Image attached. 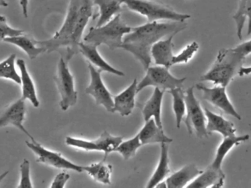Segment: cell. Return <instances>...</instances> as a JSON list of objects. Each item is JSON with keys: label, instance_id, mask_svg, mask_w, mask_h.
Masks as SVG:
<instances>
[{"label": "cell", "instance_id": "34", "mask_svg": "<svg viewBox=\"0 0 251 188\" xmlns=\"http://www.w3.org/2000/svg\"><path fill=\"white\" fill-rule=\"evenodd\" d=\"M24 32L25 31L22 29H14L9 26L6 18L3 16H0V41H3L6 38H9V37L23 35Z\"/></svg>", "mask_w": 251, "mask_h": 188}, {"label": "cell", "instance_id": "11", "mask_svg": "<svg viewBox=\"0 0 251 188\" xmlns=\"http://www.w3.org/2000/svg\"><path fill=\"white\" fill-rule=\"evenodd\" d=\"M88 69L90 71L91 81L88 86L85 88V94L92 96L97 105L104 107L107 112H112L114 107L113 96L110 94L103 82L101 76L102 71L100 69H96L89 63Z\"/></svg>", "mask_w": 251, "mask_h": 188}, {"label": "cell", "instance_id": "19", "mask_svg": "<svg viewBox=\"0 0 251 188\" xmlns=\"http://www.w3.org/2000/svg\"><path fill=\"white\" fill-rule=\"evenodd\" d=\"M206 120V131L208 134L221 133L224 137L235 135L236 129L234 124L224 118L222 115L214 113L207 108L204 109Z\"/></svg>", "mask_w": 251, "mask_h": 188}, {"label": "cell", "instance_id": "7", "mask_svg": "<svg viewBox=\"0 0 251 188\" xmlns=\"http://www.w3.org/2000/svg\"><path fill=\"white\" fill-rule=\"evenodd\" d=\"M186 118L184 120L190 134L195 133L199 138L207 137L206 118L200 102L194 94V88L190 87L185 91Z\"/></svg>", "mask_w": 251, "mask_h": 188}, {"label": "cell", "instance_id": "38", "mask_svg": "<svg viewBox=\"0 0 251 188\" xmlns=\"http://www.w3.org/2000/svg\"><path fill=\"white\" fill-rule=\"evenodd\" d=\"M9 174V171H5V172L2 173V174L0 175V183L2 182V180H4V178H5L6 177H7V174Z\"/></svg>", "mask_w": 251, "mask_h": 188}, {"label": "cell", "instance_id": "35", "mask_svg": "<svg viewBox=\"0 0 251 188\" xmlns=\"http://www.w3.org/2000/svg\"><path fill=\"white\" fill-rule=\"evenodd\" d=\"M70 179V175L66 172H61L54 177L51 185V188H63Z\"/></svg>", "mask_w": 251, "mask_h": 188}, {"label": "cell", "instance_id": "4", "mask_svg": "<svg viewBox=\"0 0 251 188\" xmlns=\"http://www.w3.org/2000/svg\"><path fill=\"white\" fill-rule=\"evenodd\" d=\"M131 28L122 20L120 13L102 26L90 28L83 42L96 47L104 44L112 50L121 49L124 37L131 32Z\"/></svg>", "mask_w": 251, "mask_h": 188}, {"label": "cell", "instance_id": "9", "mask_svg": "<svg viewBox=\"0 0 251 188\" xmlns=\"http://www.w3.org/2000/svg\"><path fill=\"white\" fill-rule=\"evenodd\" d=\"M123 139L122 136L112 135L108 132L104 131L98 138L94 140L68 136L66 138V144L85 152H104V159L107 160L110 153L115 152L118 146L123 141Z\"/></svg>", "mask_w": 251, "mask_h": 188}, {"label": "cell", "instance_id": "33", "mask_svg": "<svg viewBox=\"0 0 251 188\" xmlns=\"http://www.w3.org/2000/svg\"><path fill=\"white\" fill-rule=\"evenodd\" d=\"M20 181L18 188H33L30 179V163L26 159H24L20 165Z\"/></svg>", "mask_w": 251, "mask_h": 188}, {"label": "cell", "instance_id": "13", "mask_svg": "<svg viewBox=\"0 0 251 188\" xmlns=\"http://www.w3.org/2000/svg\"><path fill=\"white\" fill-rule=\"evenodd\" d=\"M25 114H26L25 101L21 98L7 107L0 113V127L13 126L25 133L31 140H35L24 126Z\"/></svg>", "mask_w": 251, "mask_h": 188}, {"label": "cell", "instance_id": "22", "mask_svg": "<svg viewBox=\"0 0 251 188\" xmlns=\"http://www.w3.org/2000/svg\"><path fill=\"white\" fill-rule=\"evenodd\" d=\"M16 64H17L21 73L20 85H22V99L25 101H29L34 107H38L40 102L38 96H37L35 84L28 72L25 60L22 59H18L16 60Z\"/></svg>", "mask_w": 251, "mask_h": 188}, {"label": "cell", "instance_id": "31", "mask_svg": "<svg viewBox=\"0 0 251 188\" xmlns=\"http://www.w3.org/2000/svg\"><path fill=\"white\" fill-rule=\"evenodd\" d=\"M142 146L138 134L126 141H122L116 148L115 152L120 154L125 161H128L135 156L137 151Z\"/></svg>", "mask_w": 251, "mask_h": 188}, {"label": "cell", "instance_id": "20", "mask_svg": "<svg viewBox=\"0 0 251 188\" xmlns=\"http://www.w3.org/2000/svg\"><path fill=\"white\" fill-rule=\"evenodd\" d=\"M203 171H201L194 164L186 165L178 171H176L171 176H168L165 180L168 188H182L187 187Z\"/></svg>", "mask_w": 251, "mask_h": 188}, {"label": "cell", "instance_id": "14", "mask_svg": "<svg viewBox=\"0 0 251 188\" xmlns=\"http://www.w3.org/2000/svg\"><path fill=\"white\" fill-rule=\"evenodd\" d=\"M137 80L134 79L129 86L120 94L113 96V107L112 112H118L122 117L128 116L135 107L136 95L137 92Z\"/></svg>", "mask_w": 251, "mask_h": 188}, {"label": "cell", "instance_id": "12", "mask_svg": "<svg viewBox=\"0 0 251 188\" xmlns=\"http://www.w3.org/2000/svg\"><path fill=\"white\" fill-rule=\"evenodd\" d=\"M226 87L221 85H218L214 88H207L202 83H198L196 85V88L203 93V99L204 100L209 102L213 106L219 108L227 115H231L237 120H241V115L237 112L231 104L226 94Z\"/></svg>", "mask_w": 251, "mask_h": 188}, {"label": "cell", "instance_id": "37", "mask_svg": "<svg viewBox=\"0 0 251 188\" xmlns=\"http://www.w3.org/2000/svg\"><path fill=\"white\" fill-rule=\"evenodd\" d=\"M251 66L249 67H242L240 69V72H239L238 75L240 77L247 76V75H251Z\"/></svg>", "mask_w": 251, "mask_h": 188}, {"label": "cell", "instance_id": "16", "mask_svg": "<svg viewBox=\"0 0 251 188\" xmlns=\"http://www.w3.org/2000/svg\"><path fill=\"white\" fill-rule=\"evenodd\" d=\"M79 53L86 58L89 63L97 66L102 72H108L119 77H125V74L122 71L118 70L109 64L99 53L97 47L92 44L82 42L79 44Z\"/></svg>", "mask_w": 251, "mask_h": 188}, {"label": "cell", "instance_id": "26", "mask_svg": "<svg viewBox=\"0 0 251 188\" xmlns=\"http://www.w3.org/2000/svg\"><path fill=\"white\" fill-rule=\"evenodd\" d=\"M107 160L103 159L97 163L83 165L85 171L94 181L103 185H111V176L113 166L106 162Z\"/></svg>", "mask_w": 251, "mask_h": 188}, {"label": "cell", "instance_id": "1", "mask_svg": "<svg viewBox=\"0 0 251 188\" xmlns=\"http://www.w3.org/2000/svg\"><path fill=\"white\" fill-rule=\"evenodd\" d=\"M94 5V0H70L63 26L50 39L35 41L37 45L48 53L66 48V55L63 57L69 62L79 53V44L92 17Z\"/></svg>", "mask_w": 251, "mask_h": 188}, {"label": "cell", "instance_id": "15", "mask_svg": "<svg viewBox=\"0 0 251 188\" xmlns=\"http://www.w3.org/2000/svg\"><path fill=\"white\" fill-rule=\"evenodd\" d=\"M176 35V34L168 35V38L159 40L152 46L151 55L154 60L155 64L165 66L169 69L173 66L172 60L174 56L173 53L174 47L173 39Z\"/></svg>", "mask_w": 251, "mask_h": 188}, {"label": "cell", "instance_id": "18", "mask_svg": "<svg viewBox=\"0 0 251 188\" xmlns=\"http://www.w3.org/2000/svg\"><path fill=\"white\" fill-rule=\"evenodd\" d=\"M137 134L142 146L153 143H171L173 141V139L170 138L165 134L163 129L160 128L156 124L153 118L145 121L144 126Z\"/></svg>", "mask_w": 251, "mask_h": 188}, {"label": "cell", "instance_id": "21", "mask_svg": "<svg viewBox=\"0 0 251 188\" xmlns=\"http://www.w3.org/2000/svg\"><path fill=\"white\" fill-rule=\"evenodd\" d=\"M250 139L249 134H244L241 136H230L224 137L222 143L220 145L217 150L216 155L213 162L209 165V168L218 172H223L222 164L228 152L235 146H238L240 143L248 141Z\"/></svg>", "mask_w": 251, "mask_h": 188}, {"label": "cell", "instance_id": "24", "mask_svg": "<svg viewBox=\"0 0 251 188\" xmlns=\"http://www.w3.org/2000/svg\"><path fill=\"white\" fill-rule=\"evenodd\" d=\"M225 179L226 175L224 171L218 172L208 167L200 175L191 182L187 188H221L224 186Z\"/></svg>", "mask_w": 251, "mask_h": 188}, {"label": "cell", "instance_id": "39", "mask_svg": "<svg viewBox=\"0 0 251 188\" xmlns=\"http://www.w3.org/2000/svg\"><path fill=\"white\" fill-rule=\"evenodd\" d=\"M8 4L6 2L5 0H0V7H7Z\"/></svg>", "mask_w": 251, "mask_h": 188}, {"label": "cell", "instance_id": "25", "mask_svg": "<svg viewBox=\"0 0 251 188\" xmlns=\"http://www.w3.org/2000/svg\"><path fill=\"white\" fill-rule=\"evenodd\" d=\"M126 0H94V5L100 7V17L96 27H101L110 22L122 11V4Z\"/></svg>", "mask_w": 251, "mask_h": 188}, {"label": "cell", "instance_id": "23", "mask_svg": "<svg viewBox=\"0 0 251 188\" xmlns=\"http://www.w3.org/2000/svg\"><path fill=\"white\" fill-rule=\"evenodd\" d=\"M161 144L160 158L159 163L152 177L148 182L147 188H156L159 183L163 182L171 173L169 167V146L168 143H162Z\"/></svg>", "mask_w": 251, "mask_h": 188}, {"label": "cell", "instance_id": "2", "mask_svg": "<svg viewBox=\"0 0 251 188\" xmlns=\"http://www.w3.org/2000/svg\"><path fill=\"white\" fill-rule=\"evenodd\" d=\"M187 27L185 22H148L131 28V32L124 37L121 49L131 53L146 71L151 63L152 46L167 35L181 32Z\"/></svg>", "mask_w": 251, "mask_h": 188}, {"label": "cell", "instance_id": "36", "mask_svg": "<svg viewBox=\"0 0 251 188\" xmlns=\"http://www.w3.org/2000/svg\"><path fill=\"white\" fill-rule=\"evenodd\" d=\"M21 7L22 9V13L25 18L28 17V6H29V0H19Z\"/></svg>", "mask_w": 251, "mask_h": 188}, {"label": "cell", "instance_id": "30", "mask_svg": "<svg viewBox=\"0 0 251 188\" xmlns=\"http://www.w3.org/2000/svg\"><path fill=\"white\" fill-rule=\"evenodd\" d=\"M16 54H12L0 63V78L10 80L15 83L21 84V77L16 69Z\"/></svg>", "mask_w": 251, "mask_h": 188}, {"label": "cell", "instance_id": "8", "mask_svg": "<svg viewBox=\"0 0 251 188\" xmlns=\"http://www.w3.org/2000/svg\"><path fill=\"white\" fill-rule=\"evenodd\" d=\"M54 79L60 96V108L63 111L68 110L71 107L76 105L78 94L74 76L69 70L68 62L63 57L59 60L57 74Z\"/></svg>", "mask_w": 251, "mask_h": 188}, {"label": "cell", "instance_id": "10", "mask_svg": "<svg viewBox=\"0 0 251 188\" xmlns=\"http://www.w3.org/2000/svg\"><path fill=\"white\" fill-rule=\"evenodd\" d=\"M27 147L35 154L37 162L45 164L53 168L62 170H70L78 173L83 171V165H79L69 161L58 152H53L40 144L35 140L26 141Z\"/></svg>", "mask_w": 251, "mask_h": 188}, {"label": "cell", "instance_id": "17", "mask_svg": "<svg viewBox=\"0 0 251 188\" xmlns=\"http://www.w3.org/2000/svg\"><path fill=\"white\" fill-rule=\"evenodd\" d=\"M165 91L155 88L150 99L143 104L142 114L145 121L153 118L160 128L163 129L162 121V105Z\"/></svg>", "mask_w": 251, "mask_h": 188}, {"label": "cell", "instance_id": "3", "mask_svg": "<svg viewBox=\"0 0 251 188\" xmlns=\"http://www.w3.org/2000/svg\"><path fill=\"white\" fill-rule=\"evenodd\" d=\"M240 44L234 48L222 49L217 56L213 66L200 81L213 82L216 85L227 87L243 67V62L247 57Z\"/></svg>", "mask_w": 251, "mask_h": 188}, {"label": "cell", "instance_id": "27", "mask_svg": "<svg viewBox=\"0 0 251 188\" xmlns=\"http://www.w3.org/2000/svg\"><path fill=\"white\" fill-rule=\"evenodd\" d=\"M3 41L19 47L26 53V55L31 60H33L40 54L46 53L45 50L43 47L37 45L35 40L29 38L26 35H21L18 36L9 37V38H6Z\"/></svg>", "mask_w": 251, "mask_h": 188}, {"label": "cell", "instance_id": "5", "mask_svg": "<svg viewBox=\"0 0 251 188\" xmlns=\"http://www.w3.org/2000/svg\"><path fill=\"white\" fill-rule=\"evenodd\" d=\"M125 4L130 10L146 16L149 22H185L191 17L190 15L178 13L171 6L151 0H126Z\"/></svg>", "mask_w": 251, "mask_h": 188}, {"label": "cell", "instance_id": "6", "mask_svg": "<svg viewBox=\"0 0 251 188\" xmlns=\"http://www.w3.org/2000/svg\"><path fill=\"white\" fill-rule=\"evenodd\" d=\"M186 78H177L171 75L169 68L156 65L149 66L142 81L137 84V92L149 86L167 91L176 88H183Z\"/></svg>", "mask_w": 251, "mask_h": 188}, {"label": "cell", "instance_id": "29", "mask_svg": "<svg viewBox=\"0 0 251 188\" xmlns=\"http://www.w3.org/2000/svg\"><path fill=\"white\" fill-rule=\"evenodd\" d=\"M172 96L173 109L175 114L176 125L178 129L181 127V121L186 114L185 92L183 88H176L168 91Z\"/></svg>", "mask_w": 251, "mask_h": 188}, {"label": "cell", "instance_id": "32", "mask_svg": "<svg viewBox=\"0 0 251 188\" xmlns=\"http://www.w3.org/2000/svg\"><path fill=\"white\" fill-rule=\"evenodd\" d=\"M199 49V45L196 41L187 45L181 53L174 56L172 60V66L181 63H187L195 55Z\"/></svg>", "mask_w": 251, "mask_h": 188}, {"label": "cell", "instance_id": "28", "mask_svg": "<svg viewBox=\"0 0 251 188\" xmlns=\"http://www.w3.org/2000/svg\"><path fill=\"white\" fill-rule=\"evenodd\" d=\"M237 26L239 39L243 40V30L248 19V35L251 34V0H240L238 9L233 16Z\"/></svg>", "mask_w": 251, "mask_h": 188}]
</instances>
